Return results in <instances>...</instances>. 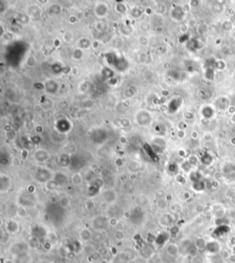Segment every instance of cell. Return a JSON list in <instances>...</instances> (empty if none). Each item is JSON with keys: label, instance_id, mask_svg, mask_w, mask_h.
<instances>
[{"label": "cell", "instance_id": "obj_9", "mask_svg": "<svg viewBox=\"0 0 235 263\" xmlns=\"http://www.w3.org/2000/svg\"><path fill=\"white\" fill-rule=\"evenodd\" d=\"M59 204H60V206H61L62 208H67V207H69L70 204H71V200H70L69 197L63 196V197H62V198L60 199Z\"/></svg>", "mask_w": 235, "mask_h": 263}, {"label": "cell", "instance_id": "obj_18", "mask_svg": "<svg viewBox=\"0 0 235 263\" xmlns=\"http://www.w3.org/2000/svg\"><path fill=\"white\" fill-rule=\"evenodd\" d=\"M99 263H109V262H108V261H107V260L103 259V260H102V261H101Z\"/></svg>", "mask_w": 235, "mask_h": 263}, {"label": "cell", "instance_id": "obj_15", "mask_svg": "<svg viewBox=\"0 0 235 263\" xmlns=\"http://www.w3.org/2000/svg\"><path fill=\"white\" fill-rule=\"evenodd\" d=\"M28 66H34L35 65V64H36V59H35V57L34 56H29L28 57Z\"/></svg>", "mask_w": 235, "mask_h": 263}, {"label": "cell", "instance_id": "obj_12", "mask_svg": "<svg viewBox=\"0 0 235 263\" xmlns=\"http://www.w3.org/2000/svg\"><path fill=\"white\" fill-rule=\"evenodd\" d=\"M115 238H116V239H118V240H119V241L123 240V239L125 238V233H124V231H123V230H116V232H115Z\"/></svg>", "mask_w": 235, "mask_h": 263}, {"label": "cell", "instance_id": "obj_2", "mask_svg": "<svg viewBox=\"0 0 235 263\" xmlns=\"http://www.w3.org/2000/svg\"><path fill=\"white\" fill-rule=\"evenodd\" d=\"M5 226H6V230L8 233L16 234L19 231V224L12 218L6 219L5 222Z\"/></svg>", "mask_w": 235, "mask_h": 263}, {"label": "cell", "instance_id": "obj_7", "mask_svg": "<svg viewBox=\"0 0 235 263\" xmlns=\"http://www.w3.org/2000/svg\"><path fill=\"white\" fill-rule=\"evenodd\" d=\"M35 158L40 162H43L49 158V154L44 150H38L35 154Z\"/></svg>", "mask_w": 235, "mask_h": 263}, {"label": "cell", "instance_id": "obj_17", "mask_svg": "<svg viewBox=\"0 0 235 263\" xmlns=\"http://www.w3.org/2000/svg\"><path fill=\"white\" fill-rule=\"evenodd\" d=\"M230 243H231V246H233V248L235 247V237H233V238H231V240H230Z\"/></svg>", "mask_w": 235, "mask_h": 263}, {"label": "cell", "instance_id": "obj_6", "mask_svg": "<svg viewBox=\"0 0 235 263\" xmlns=\"http://www.w3.org/2000/svg\"><path fill=\"white\" fill-rule=\"evenodd\" d=\"M194 245L198 249V250H204L207 249L208 242L206 241V239L204 238L199 237V238H196V240L194 241Z\"/></svg>", "mask_w": 235, "mask_h": 263}, {"label": "cell", "instance_id": "obj_10", "mask_svg": "<svg viewBox=\"0 0 235 263\" xmlns=\"http://www.w3.org/2000/svg\"><path fill=\"white\" fill-rule=\"evenodd\" d=\"M17 215L19 217V218H25L27 216V210L24 206H19L17 209Z\"/></svg>", "mask_w": 235, "mask_h": 263}, {"label": "cell", "instance_id": "obj_20", "mask_svg": "<svg viewBox=\"0 0 235 263\" xmlns=\"http://www.w3.org/2000/svg\"><path fill=\"white\" fill-rule=\"evenodd\" d=\"M233 250H234V253H235V247H234V248H233Z\"/></svg>", "mask_w": 235, "mask_h": 263}, {"label": "cell", "instance_id": "obj_5", "mask_svg": "<svg viewBox=\"0 0 235 263\" xmlns=\"http://www.w3.org/2000/svg\"><path fill=\"white\" fill-rule=\"evenodd\" d=\"M175 221V217L172 214H165L162 218H161V225L164 226H171Z\"/></svg>", "mask_w": 235, "mask_h": 263}, {"label": "cell", "instance_id": "obj_4", "mask_svg": "<svg viewBox=\"0 0 235 263\" xmlns=\"http://www.w3.org/2000/svg\"><path fill=\"white\" fill-rule=\"evenodd\" d=\"M92 232L88 229V228H83L81 229L80 233H79V238L83 242H88L92 239Z\"/></svg>", "mask_w": 235, "mask_h": 263}, {"label": "cell", "instance_id": "obj_19", "mask_svg": "<svg viewBox=\"0 0 235 263\" xmlns=\"http://www.w3.org/2000/svg\"><path fill=\"white\" fill-rule=\"evenodd\" d=\"M6 263H15L13 261H11V260H7V261H6Z\"/></svg>", "mask_w": 235, "mask_h": 263}, {"label": "cell", "instance_id": "obj_8", "mask_svg": "<svg viewBox=\"0 0 235 263\" xmlns=\"http://www.w3.org/2000/svg\"><path fill=\"white\" fill-rule=\"evenodd\" d=\"M71 182L74 186H80L83 183V177L80 173H74L71 176Z\"/></svg>", "mask_w": 235, "mask_h": 263}, {"label": "cell", "instance_id": "obj_1", "mask_svg": "<svg viewBox=\"0 0 235 263\" xmlns=\"http://www.w3.org/2000/svg\"><path fill=\"white\" fill-rule=\"evenodd\" d=\"M180 251V247L176 243H168L165 247V253L171 258L177 257Z\"/></svg>", "mask_w": 235, "mask_h": 263}, {"label": "cell", "instance_id": "obj_3", "mask_svg": "<svg viewBox=\"0 0 235 263\" xmlns=\"http://www.w3.org/2000/svg\"><path fill=\"white\" fill-rule=\"evenodd\" d=\"M102 197L104 198V200L108 203H112L116 201L117 199V194L113 190H107L102 193Z\"/></svg>", "mask_w": 235, "mask_h": 263}, {"label": "cell", "instance_id": "obj_13", "mask_svg": "<svg viewBox=\"0 0 235 263\" xmlns=\"http://www.w3.org/2000/svg\"><path fill=\"white\" fill-rule=\"evenodd\" d=\"M157 207L159 209H162V210H165L167 208V202L165 200V199H160L158 202H157Z\"/></svg>", "mask_w": 235, "mask_h": 263}, {"label": "cell", "instance_id": "obj_16", "mask_svg": "<svg viewBox=\"0 0 235 263\" xmlns=\"http://www.w3.org/2000/svg\"><path fill=\"white\" fill-rule=\"evenodd\" d=\"M221 256H222V259L227 260V259H229L231 257V254H230V252L228 250H222L221 251Z\"/></svg>", "mask_w": 235, "mask_h": 263}, {"label": "cell", "instance_id": "obj_11", "mask_svg": "<svg viewBox=\"0 0 235 263\" xmlns=\"http://www.w3.org/2000/svg\"><path fill=\"white\" fill-rule=\"evenodd\" d=\"M10 239L9 233L6 230H2L1 231V240L3 243H7Z\"/></svg>", "mask_w": 235, "mask_h": 263}, {"label": "cell", "instance_id": "obj_14", "mask_svg": "<svg viewBox=\"0 0 235 263\" xmlns=\"http://www.w3.org/2000/svg\"><path fill=\"white\" fill-rule=\"evenodd\" d=\"M108 225L111 226V227H117L118 226V225L119 224V220L116 218V217H111V218H109L108 219Z\"/></svg>", "mask_w": 235, "mask_h": 263}]
</instances>
